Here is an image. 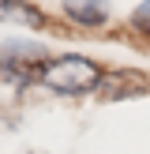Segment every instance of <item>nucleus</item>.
Segmentation results:
<instances>
[{
  "label": "nucleus",
  "instance_id": "obj_1",
  "mask_svg": "<svg viewBox=\"0 0 150 154\" xmlns=\"http://www.w3.org/2000/svg\"><path fill=\"white\" fill-rule=\"evenodd\" d=\"M101 79H105L101 64H94L90 57H79V53H64V57H52L41 68L38 87L52 90V94H64V98H82L101 87Z\"/></svg>",
  "mask_w": 150,
  "mask_h": 154
},
{
  "label": "nucleus",
  "instance_id": "obj_3",
  "mask_svg": "<svg viewBox=\"0 0 150 154\" xmlns=\"http://www.w3.org/2000/svg\"><path fill=\"white\" fill-rule=\"evenodd\" d=\"M101 102H128V98H142L150 94V75L139 68H109L98 87Z\"/></svg>",
  "mask_w": 150,
  "mask_h": 154
},
{
  "label": "nucleus",
  "instance_id": "obj_5",
  "mask_svg": "<svg viewBox=\"0 0 150 154\" xmlns=\"http://www.w3.org/2000/svg\"><path fill=\"white\" fill-rule=\"evenodd\" d=\"M60 8L79 26H105L109 23V0H60Z\"/></svg>",
  "mask_w": 150,
  "mask_h": 154
},
{
  "label": "nucleus",
  "instance_id": "obj_4",
  "mask_svg": "<svg viewBox=\"0 0 150 154\" xmlns=\"http://www.w3.org/2000/svg\"><path fill=\"white\" fill-rule=\"evenodd\" d=\"M0 23H8V26H30V30L49 26L45 11L38 4H30V0H0Z\"/></svg>",
  "mask_w": 150,
  "mask_h": 154
},
{
  "label": "nucleus",
  "instance_id": "obj_2",
  "mask_svg": "<svg viewBox=\"0 0 150 154\" xmlns=\"http://www.w3.org/2000/svg\"><path fill=\"white\" fill-rule=\"evenodd\" d=\"M49 53L38 42H4L0 45V79L15 83V87H26V83H38L41 68L49 64Z\"/></svg>",
  "mask_w": 150,
  "mask_h": 154
},
{
  "label": "nucleus",
  "instance_id": "obj_6",
  "mask_svg": "<svg viewBox=\"0 0 150 154\" xmlns=\"http://www.w3.org/2000/svg\"><path fill=\"white\" fill-rule=\"evenodd\" d=\"M131 26L139 30V34H150V0H142V4L131 11Z\"/></svg>",
  "mask_w": 150,
  "mask_h": 154
}]
</instances>
